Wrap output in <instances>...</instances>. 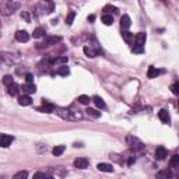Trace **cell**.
Masks as SVG:
<instances>
[{"label": "cell", "instance_id": "obj_25", "mask_svg": "<svg viewBox=\"0 0 179 179\" xmlns=\"http://www.w3.org/2000/svg\"><path fill=\"white\" fill-rule=\"evenodd\" d=\"M63 151H64V146H56V147L52 150V153H53V156L59 157V156L63 154Z\"/></svg>", "mask_w": 179, "mask_h": 179}, {"label": "cell", "instance_id": "obj_2", "mask_svg": "<svg viewBox=\"0 0 179 179\" xmlns=\"http://www.w3.org/2000/svg\"><path fill=\"white\" fill-rule=\"evenodd\" d=\"M35 10H37L38 14L52 13V11H53V2H52V0H43L42 3H39V4L35 7Z\"/></svg>", "mask_w": 179, "mask_h": 179}, {"label": "cell", "instance_id": "obj_38", "mask_svg": "<svg viewBox=\"0 0 179 179\" xmlns=\"http://www.w3.org/2000/svg\"><path fill=\"white\" fill-rule=\"evenodd\" d=\"M25 81H27V83H34V76H32L31 73L25 74Z\"/></svg>", "mask_w": 179, "mask_h": 179}, {"label": "cell", "instance_id": "obj_11", "mask_svg": "<svg viewBox=\"0 0 179 179\" xmlns=\"http://www.w3.org/2000/svg\"><path fill=\"white\" fill-rule=\"evenodd\" d=\"M158 118H160V120L162 122V123H169V122H171L169 113H168V111H165V109H161V111L158 112Z\"/></svg>", "mask_w": 179, "mask_h": 179}, {"label": "cell", "instance_id": "obj_40", "mask_svg": "<svg viewBox=\"0 0 179 179\" xmlns=\"http://www.w3.org/2000/svg\"><path fill=\"white\" fill-rule=\"evenodd\" d=\"M134 162H136V158L134 157H130L129 160H127V165H133Z\"/></svg>", "mask_w": 179, "mask_h": 179}, {"label": "cell", "instance_id": "obj_7", "mask_svg": "<svg viewBox=\"0 0 179 179\" xmlns=\"http://www.w3.org/2000/svg\"><path fill=\"white\" fill-rule=\"evenodd\" d=\"M55 111L56 113H58L60 118H63V119H73V116H71V112L69 111V109L66 108H55Z\"/></svg>", "mask_w": 179, "mask_h": 179}, {"label": "cell", "instance_id": "obj_24", "mask_svg": "<svg viewBox=\"0 0 179 179\" xmlns=\"http://www.w3.org/2000/svg\"><path fill=\"white\" fill-rule=\"evenodd\" d=\"M77 101H79L80 104H83V105H88V104L91 102L92 100H90L88 95H80V97L77 98Z\"/></svg>", "mask_w": 179, "mask_h": 179}, {"label": "cell", "instance_id": "obj_5", "mask_svg": "<svg viewBox=\"0 0 179 179\" xmlns=\"http://www.w3.org/2000/svg\"><path fill=\"white\" fill-rule=\"evenodd\" d=\"M16 39L18 41V42H28L29 34L27 31H24V29H20V31L16 32Z\"/></svg>", "mask_w": 179, "mask_h": 179}, {"label": "cell", "instance_id": "obj_14", "mask_svg": "<svg viewBox=\"0 0 179 179\" xmlns=\"http://www.w3.org/2000/svg\"><path fill=\"white\" fill-rule=\"evenodd\" d=\"M165 157H166V148L164 147V146L157 147V150H156V158L157 160H164Z\"/></svg>", "mask_w": 179, "mask_h": 179}, {"label": "cell", "instance_id": "obj_23", "mask_svg": "<svg viewBox=\"0 0 179 179\" xmlns=\"http://www.w3.org/2000/svg\"><path fill=\"white\" fill-rule=\"evenodd\" d=\"M102 23L105 24V25H112V24H113L112 14H104V16H102Z\"/></svg>", "mask_w": 179, "mask_h": 179}, {"label": "cell", "instance_id": "obj_16", "mask_svg": "<svg viewBox=\"0 0 179 179\" xmlns=\"http://www.w3.org/2000/svg\"><path fill=\"white\" fill-rule=\"evenodd\" d=\"M39 111H43V112H46V113H50V112L55 111V106H53L52 104H49L48 101H45V100H43L42 106L39 108Z\"/></svg>", "mask_w": 179, "mask_h": 179}, {"label": "cell", "instance_id": "obj_15", "mask_svg": "<svg viewBox=\"0 0 179 179\" xmlns=\"http://www.w3.org/2000/svg\"><path fill=\"white\" fill-rule=\"evenodd\" d=\"M97 168L100 169L101 172H113V166L111 164H106V162H100L97 165Z\"/></svg>", "mask_w": 179, "mask_h": 179}, {"label": "cell", "instance_id": "obj_29", "mask_svg": "<svg viewBox=\"0 0 179 179\" xmlns=\"http://www.w3.org/2000/svg\"><path fill=\"white\" fill-rule=\"evenodd\" d=\"M74 18H76V13L74 11H70V13L67 14V17H66V24L67 25H71L74 21Z\"/></svg>", "mask_w": 179, "mask_h": 179}, {"label": "cell", "instance_id": "obj_39", "mask_svg": "<svg viewBox=\"0 0 179 179\" xmlns=\"http://www.w3.org/2000/svg\"><path fill=\"white\" fill-rule=\"evenodd\" d=\"M21 17L24 20H25V21H29V16H28V13H27V11H23L21 13Z\"/></svg>", "mask_w": 179, "mask_h": 179}, {"label": "cell", "instance_id": "obj_22", "mask_svg": "<svg viewBox=\"0 0 179 179\" xmlns=\"http://www.w3.org/2000/svg\"><path fill=\"white\" fill-rule=\"evenodd\" d=\"M158 74H160V71H158L154 66H150V67H148V71H147V77H148V79H156Z\"/></svg>", "mask_w": 179, "mask_h": 179}, {"label": "cell", "instance_id": "obj_36", "mask_svg": "<svg viewBox=\"0 0 179 179\" xmlns=\"http://www.w3.org/2000/svg\"><path fill=\"white\" fill-rule=\"evenodd\" d=\"M34 178L35 179H38V178H48V179H49L50 175L49 174H45V172H37V174L34 175Z\"/></svg>", "mask_w": 179, "mask_h": 179}, {"label": "cell", "instance_id": "obj_9", "mask_svg": "<svg viewBox=\"0 0 179 179\" xmlns=\"http://www.w3.org/2000/svg\"><path fill=\"white\" fill-rule=\"evenodd\" d=\"M127 141H129V144L132 146L133 148H137V150H141L143 148V143L140 141L139 139H136V137H127Z\"/></svg>", "mask_w": 179, "mask_h": 179}, {"label": "cell", "instance_id": "obj_3", "mask_svg": "<svg viewBox=\"0 0 179 179\" xmlns=\"http://www.w3.org/2000/svg\"><path fill=\"white\" fill-rule=\"evenodd\" d=\"M59 42H62V37H56V35H50V37H46L45 38V41H43V43H41L42 45V48H48V46H52V45H56V43H59Z\"/></svg>", "mask_w": 179, "mask_h": 179}, {"label": "cell", "instance_id": "obj_26", "mask_svg": "<svg viewBox=\"0 0 179 179\" xmlns=\"http://www.w3.org/2000/svg\"><path fill=\"white\" fill-rule=\"evenodd\" d=\"M104 11H105V14H111V13H118V8H116L115 6H112V4H106L105 7H104Z\"/></svg>", "mask_w": 179, "mask_h": 179}, {"label": "cell", "instance_id": "obj_4", "mask_svg": "<svg viewBox=\"0 0 179 179\" xmlns=\"http://www.w3.org/2000/svg\"><path fill=\"white\" fill-rule=\"evenodd\" d=\"M14 137L10 136V134H2V137H0V146L2 147H8V146H11V143H13Z\"/></svg>", "mask_w": 179, "mask_h": 179}, {"label": "cell", "instance_id": "obj_6", "mask_svg": "<svg viewBox=\"0 0 179 179\" xmlns=\"http://www.w3.org/2000/svg\"><path fill=\"white\" fill-rule=\"evenodd\" d=\"M21 91L23 94H35V91H37V87H35L34 83H27V84H24L21 87Z\"/></svg>", "mask_w": 179, "mask_h": 179}, {"label": "cell", "instance_id": "obj_21", "mask_svg": "<svg viewBox=\"0 0 179 179\" xmlns=\"http://www.w3.org/2000/svg\"><path fill=\"white\" fill-rule=\"evenodd\" d=\"M45 34H46V29L43 27H38L34 29V38H42L45 37Z\"/></svg>", "mask_w": 179, "mask_h": 179}, {"label": "cell", "instance_id": "obj_41", "mask_svg": "<svg viewBox=\"0 0 179 179\" xmlns=\"http://www.w3.org/2000/svg\"><path fill=\"white\" fill-rule=\"evenodd\" d=\"M94 20H95V16H94V14H91V16H88V21H94Z\"/></svg>", "mask_w": 179, "mask_h": 179}, {"label": "cell", "instance_id": "obj_17", "mask_svg": "<svg viewBox=\"0 0 179 179\" xmlns=\"http://www.w3.org/2000/svg\"><path fill=\"white\" fill-rule=\"evenodd\" d=\"M7 88H8V94H10L11 97H16L20 91V87L16 84V83H11L10 85H7Z\"/></svg>", "mask_w": 179, "mask_h": 179}, {"label": "cell", "instance_id": "obj_1", "mask_svg": "<svg viewBox=\"0 0 179 179\" xmlns=\"http://www.w3.org/2000/svg\"><path fill=\"white\" fill-rule=\"evenodd\" d=\"M20 8V2L16 0H2V13L4 16H10Z\"/></svg>", "mask_w": 179, "mask_h": 179}, {"label": "cell", "instance_id": "obj_34", "mask_svg": "<svg viewBox=\"0 0 179 179\" xmlns=\"http://www.w3.org/2000/svg\"><path fill=\"white\" fill-rule=\"evenodd\" d=\"M133 53H143L144 49H143V45H134V48L132 49Z\"/></svg>", "mask_w": 179, "mask_h": 179}, {"label": "cell", "instance_id": "obj_37", "mask_svg": "<svg viewBox=\"0 0 179 179\" xmlns=\"http://www.w3.org/2000/svg\"><path fill=\"white\" fill-rule=\"evenodd\" d=\"M3 83H4L6 85H10L11 83H14V81H13V77H11V76H4V79H3Z\"/></svg>", "mask_w": 179, "mask_h": 179}, {"label": "cell", "instance_id": "obj_30", "mask_svg": "<svg viewBox=\"0 0 179 179\" xmlns=\"http://www.w3.org/2000/svg\"><path fill=\"white\" fill-rule=\"evenodd\" d=\"M27 176H28V172L27 171H20V172H17V174L14 175L13 179H25Z\"/></svg>", "mask_w": 179, "mask_h": 179}, {"label": "cell", "instance_id": "obj_35", "mask_svg": "<svg viewBox=\"0 0 179 179\" xmlns=\"http://www.w3.org/2000/svg\"><path fill=\"white\" fill-rule=\"evenodd\" d=\"M157 175L158 176H161V178H171L172 176V174L169 171H160Z\"/></svg>", "mask_w": 179, "mask_h": 179}, {"label": "cell", "instance_id": "obj_20", "mask_svg": "<svg viewBox=\"0 0 179 179\" xmlns=\"http://www.w3.org/2000/svg\"><path fill=\"white\" fill-rule=\"evenodd\" d=\"M92 102L97 105V108H100V109H105V102H104V100L101 97H97L95 95L94 98H92Z\"/></svg>", "mask_w": 179, "mask_h": 179}, {"label": "cell", "instance_id": "obj_32", "mask_svg": "<svg viewBox=\"0 0 179 179\" xmlns=\"http://www.w3.org/2000/svg\"><path fill=\"white\" fill-rule=\"evenodd\" d=\"M58 74H60V76H69V74H70V70H69V67L63 66L58 70Z\"/></svg>", "mask_w": 179, "mask_h": 179}, {"label": "cell", "instance_id": "obj_27", "mask_svg": "<svg viewBox=\"0 0 179 179\" xmlns=\"http://www.w3.org/2000/svg\"><path fill=\"white\" fill-rule=\"evenodd\" d=\"M169 165L171 166H179V154H175V156L171 157V160H169Z\"/></svg>", "mask_w": 179, "mask_h": 179}, {"label": "cell", "instance_id": "obj_8", "mask_svg": "<svg viewBox=\"0 0 179 179\" xmlns=\"http://www.w3.org/2000/svg\"><path fill=\"white\" fill-rule=\"evenodd\" d=\"M74 166L79 169H85L88 166V160L87 158H77V160H74Z\"/></svg>", "mask_w": 179, "mask_h": 179}, {"label": "cell", "instance_id": "obj_28", "mask_svg": "<svg viewBox=\"0 0 179 179\" xmlns=\"http://www.w3.org/2000/svg\"><path fill=\"white\" fill-rule=\"evenodd\" d=\"M85 112H87L90 116H92V118H95V119H98V118H100V116H101V112H98L97 109H92V108H88Z\"/></svg>", "mask_w": 179, "mask_h": 179}, {"label": "cell", "instance_id": "obj_12", "mask_svg": "<svg viewBox=\"0 0 179 179\" xmlns=\"http://www.w3.org/2000/svg\"><path fill=\"white\" fill-rule=\"evenodd\" d=\"M18 104L21 106H28V105H31L32 104V100H31V97H29L28 94H24L18 98Z\"/></svg>", "mask_w": 179, "mask_h": 179}, {"label": "cell", "instance_id": "obj_33", "mask_svg": "<svg viewBox=\"0 0 179 179\" xmlns=\"http://www.w3.org/2000/svg\"><path fill=\"white\" fill-rule=\"evenodd\" d=\"M171 91H172V94L179 95V81H175L174 84L171 85Z\"/></svg>", "mask_w": 179, "mask_h": 179}, {"label": "cell", "instance_id": "obj_19", "mask_svg": "<svg viewBox=\"0 0 179 179\" xmlns=\"http://www.w3.org/2000/svg\"><path fill=\"white\" fill-rule=\"evenodd\" d=\"M146 34L144 32H139V34L134 37V42H136V45H144L146 43Z\"/></svg>", "mask_w": 179, "mask_h": 179}, {"label": "cell", "instance_id": "obj_13", "mask_svg": "<svg viewBox=\"0 0 179 179\" xmlns=\"http://www.w3.org/2000/svg\"><path fill=\"white\" fill-rule=\"evenodd\" d=\"M120 25L123 29H127L130 28V25H132V20H130V17L127 16V14H123L120 18Z\"/></svg>", "mask_w": 179, "mask_h": 179}, {"label": "cell", "instance_id": "obj_18", "mask_svg": "<svg viewBox=\"0 0 179 179\" xmlns=\"http://www.w3.org/2000/svg\"><path fill=\"white\" fill-rule=\"evenodd\" d=\"M122 38H123L127 43H133L134 42V34H132V32H129V31L122 32Z\"/></svg>", "mask_w": 179, "mask_h": 179}, {"label": "cell", "instance_id": "obj_31", "mask_svg": "<svg viewBox=\"0 0 179 179\" xmlns=\"http://www.w3.org/2000/svg\"><path fill=\"white\" fill-rule=\"evenodd\" d=\"M67 62H69V58H67V56H62V58H56V59H53L52 63H53V64H56V63H67Z\"/></svg>", "mask_w": 179, "mask_h": 179}, {"label": "cell", "instance_id": "obj_10", "mask_svg": "<svg viewBox=\"0 0 179 179\" xmlns=\"http://www.w3.org/2000/svg\"><path fill=\"white\" fill-rule=\"evenodd\" d=\"M84 53L88 56V58H95V56H98V53H100V49H94V48L90 45V46H84Z\"/></svg>", "mask_w": 179, "mask_h": 179}]
</instances>
